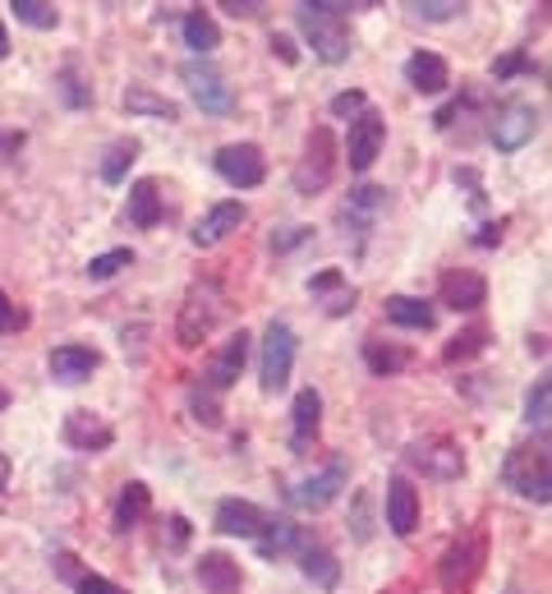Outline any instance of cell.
Listing matches in <instances>:
<instances>
[{"label": "cell", "instance_id": "cell-1", "mask_svg": "<svg viewBox=\"0 0 552 594\" xmlns=\"http://www.w3.org/2000/svg\"><path fill=\"white\" fill-rule=\"evenodd\" d=\"M346 10L350 5H331V0H304L294 18H300V33L309 37V47L318 61L341 65L350 61V28H346Z\"/></svg>", "mask_w": 552, "mask_h": 594}, {"label": "cell", "instance_id": "cell-2", "mask_svg": "<svg viewBox=\"0 0 552 594\" xmlns=\"http://www.w3.org/2000/svg\"><path fill=\"white\" fill-rule=\"evenodd\" d=\"M506 489H516L520 497H535V503H552V456L548 443L539 447H511L506 452V466H502Z\"/></svg>", "mask_w": 552, "mask_h": 594}, {"label": "cell", "instance_id": "cell-3", "mask_svg": "<svg viewBox=\"0 0 552 594\" xmlns=\"http://www.w3.org/2000/svg\"><path fill=\"white\" fill-rule=\"evenodd\" d=\"M484 558H488V540H484V530H465L456 544H451L442 553V563H438V581L447 594H461L475 585V577L484 571Z\"/></svg>", "mask_w": 552, "mask_h": 594}, {"label": "cell", "instance_id": "cell-4", "mask_svg": "<svg viewBox=\"0 0 552 594\" xmlns=\"http://www.w3.org/2000/svg\"><path fill=\"white\" fill-rule=\"evenodd\" d=\"M216 318H222V291H216L212 281L193 286L189 300H185V309H180V323H175V341H180L185 351L203 346V341L212 337V328H216Z\"/></svg>", "mask_w": 552, "mask_h": 594}, {"label": "cell", "instance_id": "cell-5", "mask_svg": "<svg viewBox=\"0 0 552 594\" xmlns=\"http://www.w3.org/2000/svg\"><path fill=\"white\" fill-rule=\"evenodd\" d=\"M331 176H337V139H331L327 125H318L309 134L300 166H294V189H300V194H323Z\"/></svg>", "mask_w": 552, "mask_h": 594}, {"label": "cell", "instance_id": "cell-6", "mask_svg": "<svg viewBox=\"0 0 552 594\" xmlns=\"http://www.w3.org/2000/svg\"><path fill=\"white\" fill-rule=\"evenodd\" d=\"M216 176H222L226 185L235 189H253V185H263L267 176V157H263V148L259 143H226V148H216Z\"/></svg>", "mask_w": 552, "mask_h": 594}, {"label": "cell", "instance_id": "cell-7", "mask_svg": "<svg viewBox=\"0 0 552 594\" xmlns=\"http://www.w3.org/2000/svg\"><path fill=\"white\" fill-rule=\"evenodd\" d=\"M294 369V332L290 323L272 318L263 332V392H281Z\"/></svg>", "mask_w": 552, "mask_h": 594}, {"label": "cell", "instance_id": "cell-8", "mask_svg": "<svg viewBox=\"0 0 552 594\" xmlns=\"http://www.w3.org/2000/svg\"><path fill=\"white\" fill-rule=\"evenodd\" d=\"M180 79L189 84V92H193V102H199L208 116H230L235 111V92H230V84L216 74L212 65H199V61H189L185 69H180Z\"/></svg>", "mask_w": 552, "mask_h": 594}, {"label": "cell", "instance_id": "cell-9", "mask_svg": "<svg viewBox=\"0 0 552 594\" xmlns=\"http://www.w3.org/2000/svg\"><path fill=\"white\" fill-rule=\"evenodd\" d=\"M539 134V106L529 102H506L498 111V121H492V148L498 152H516L525 148L529 139Z\"/></svg>", "mask_w": 552, "mask_h": 594}, {"label": "cell", "instance_id": "cell-10", "mask_svg": "<svg viewBox=\"0 0 552 594\" xmlns=\"http://www.w3.org/2000/svg\"><path fill=\"white\" fill-rule=\"evenodd\" d=\"M387 143V121L378 111H360L350 125V139H346V157H350V170H368L378 162V152Z\"/></svg>", "mask_w": 552, "mask_h": 594}, {"label": "cell", "instance_id": "cell-11", "mask_svg": "<svg viewBox=\"0 0 552 594\" xmlns=\"http://www.w3.org/2000/svg\"><path fill=\"white\" fill-rule=\"evenodd\" d=\"M341 489H346V462H331L323 475H309L304 484L286 489V497H290V507H300V511H323Z\"/></svg>", "mask_w": 552, "mask_h": 594}, {"label": "cell", "instance_id": "cell-12", "mask_svg": "<svg viewBox=\"0 0 552 594\" xmlns=\"http://www.w3.org/2000/svg\"><path fill=\"white\" fill-rule=\"evenodd\" d=\"M405 462H410L414 470L432 475V479H456V475L465 470V456H461L456 447H451L447 438H428V443H410Z\"/></svg>", "mask_w": 552, "mask_h": 594}, {"label": "cell", "instance_id": "cell-13", "mask_svg": "<svg viewBox=\"0 0 552 594\" xmlns=\"http://www.w3.org/2000/svg\"><path fill=\"white\" fill-rule=\"evenodd\" d=\"M387 526H391V534H401V540L419 526V493H414V484L405 475L387 479Z\"/></svg>", "mask_w": 552, "mask_h": 594}, {"label": "cell", "instance_id": "cell-14", "mask_svg": "<svg viewBox=\"0 0 552 594\" xmlns=\"http://www.w3.org/2000/svg\"><path fill=\"white\" fill-rule=\"evenodd\" d=\"M438 295L447 309H456V314H475L479 304L488 300V281L479 273H465V267H456V273H447L442 286H438Z\"/></svg>", "mask_w": 552, "mask_h": 594}, {"label": "cell", "instance_id": "cell-15", "mask_svg": "<svg viewBox=\"0 0 552 594\" xmlns=\"http://www.w3.org/2000/svg\"><path fill=\"white\" fill-rule=\"evenodd\" d=\"M61 433H65V443L78 447V452H102V447H111V438H115V429L106 425L102 415H92V410H70Z\"/></svg>", "mask_w": 552, "mask_h": 594}, {"label": "cell", "instance_id": "cell-16", "mask_svg": "<svg viewBox=\"0 0 552 594\" xmlns=\"http://www.w3.org/2000/svg\"><path fill=\"white\" fill-rule=\"evenodd\" d=\"M272 516L263 507L253 503H240V497H226L222 507H216V530L222 534H240V540H259V534L267 530Z\"/></svg>", "mask_w": 552, "mask_h": 594}, {"label": "cell", "instance_id": "cell-17", "mask_svg": "<svg viewBox=\"0 0 552 594\" xmlns=\"http://www.w3.org/2000/svg\"><path fill=\"white\" fill-rule=\"evenodd\" d=\"M244 359H249V337H244V332H235V337L226 341V346H222V351H216V359L208 364V374H203V382H208V388H212V392H226V388H230V382H235V378H240V374H244Z\"/></svg>", "mask_w": 552, "mask_h": 594}, {"label": "cell", "instance_id": "cell-18", "mask_svg": "<svg viewBox=\"0 0 552 594\" xmlns=\"http://www.w3.org/2000/svg\"><path fill=\"white\" fill-rule=\"evenodd\" d=\"M244 203H216L212 207V213L199 222V226H193V244H199V249H212V244H222L230 231H240V226H244Z\"/></svg>", "mask_w": 552, "mask_h": 594}, {"label": "cell", "instance_id": "cell-19", "mask_svg": "<svg viewBox=\"0 0 552 594\" xmlns=\"http://www.w3.org/2000/svg\"><path fill=\"white\" fill-rule=\"evenodd\" d=\"M97 364H102V355H97L92 346H78V341H70V346H55L51 351V378L55 382H84L97 374Z\"/></svg>", "mask_w": 552, "mask_h": 594}, {"label": "cell", "instance_id": "cell-20", "mask_svg": "<svg viewBox=\"0 0 552 594\" xmlns=\"http://www.w3.org/2000/svg\"><path fill=\"white\" fill-rule=\"evenodd\" d=\"M405 79L414 92H442L451 84V69L438 51H414L410 61H405Z\"/></svg>", "mask_w": 552, "mask_h": 594}, {"label": "cell", "instance_id": "cell-21", "mask_svg": "<svg viewBox=\"0 0 552 594\" xmlns=\"http://www.w3.org/2000/svg\"><path fill=\"white\" fill-rule=\"evenodd\" d=\"M199 581L208 594H240L244 577H240V563L226 558V553H203L199 558Z\"/></svg>", "mask_w": 552, "mask_h": 594}, {"label": "cell", "instance_id": "cell-22", "mask_svg": "<svg viewBox=\"0 0 552 594\" xmlns=\"http://www.w3.org/2000/svg\"><path fill=\"white\" fill-rule=\"evenodd\" d=\"M129 222L138 231H152L156 222H162V189L156 180H134L129 185Z\"/></svg>", "mask_w": 552, "mask_h": 594}, {"label": "cell", "instance_id": "cell-23", "mask_svg": "<svg viewBox=\"0 0 552 594\" xmlns=\"http://www.w3.org/2000/svg\"><path fill=\"white\" fill-rule=\"evenodd\" d=\"M387 318L397 323V328H414V332H428L432 323H438L432 304L414 300V295H391V300H387Z\"/></svg>", "mask_w": 552, "mask_h": 594}, {"label": "cell", "instance_id": "cell-24", "mask_svg": "<svg viewBox=\"0 0 552 594\" xmlns=\"http://www.w3.org/2000/svg\"><path fill=\"white\" fill-rule=\"evenodd\" d=\"M294 447H304L309 438H318V429H323V396L313 392V388H304L300 396H294Z\"/></svg>", "mask_w": 552, "mask_h": 594}, {"label": "cell", "instance_id": "cell-25", "mask_svg": "<svg viewBox=\"0 0 552 594\" xmlns=\"http://www.w3.org/2000/svg\"><path fill=\"white\" fill-rule=\"evenodd\" d=\"M125 111L129 116H156V121H180V106H175L171 98H156L152 88H143V84H134L129 92H125Z\"/></svg>", "mask_w": 552, "mask_h": 594}, {"label": "cell", "instance_id": "cell-26", "mask_svg": "<svg viewBox=\"0 0 552 594\" xmlns=\"http://www.w3.org/2000/svg\"><path fill=\"white\" fill-rule=\"evenodd\" d=\"M364 359H368V369L378 374V378H391V374L410 369V351L405 346H391V341H378V337L364 341Z\"/></svg>", "mask_w": 552, "mask_h": 594}, {"label": "cell", "instance_id": "cell-27", "mask_svg": "<svg viewBox=\"0 0 552 594\" xmlns=\"http://www.w3.org/2000/svg\"><path fill=\"white\" fill-rule=\"evenodd\" d=\"M300 567H304V577L318 581L323 590H331V585H337V577H341L337 558H331L323 544H304V540H300Z\"/></svg>", "mask_w": 552, "mask_h": 594}, {"label": "cell", "instance_id": "cell-28", "mask_svg": "<svg viewBox=\"0 0 552 594\" xmlns=\"http://www.w3.org/2000/svg\"><path fill=\"white\" fill-rule=\"evenodd\" d=\"M185 47H193L199 55H208V51L222 47V28H216V18H212L208 10L185 14Z\"/></svg>", "mask_w": 552, "mask_h": 594}, {"label": "cell", "instance_id": "cell-29", "mask_svg": "<svg viewBox=\"0 0 552 594\" xmlns=\"http://www.w3.org/2000/svg\"><path fill=\"white\" fill-rule=\"evenodd\" d=\"M148 507H152L148 484H125L121 503H115V530H134V526L148 516Z\"/></svg>", "mask_w": 552, "mask_h": 594}, {"label": "cell", "instance_id": "cell-30", "mask_svg": "<svg viewBox=\"0 0 552 594\" xmlns=\"http://www.w3.org/2000/svg\"><path fill=\"white\" fill-rule=\"evenodd\" d=\"M134 157H138V139H115L106 148V157H102V180L106 185H121L125 170L134 166Z\"/></svg>", "mask_w": 552, "mask_h": 594}, {"label": "cell", "instance_id": "cell-31", "mask_svg": "<svg viewBox=\"0 0 552 594\" xmlns=\"http://www.w3.org/2000/svg\"><path fill=\"white\" fill-rule=\"evenodd\" d=\"M10 10H14L18 24H28V28H37V33H47V28L61 24V10L47 5V0H10Z\"/></svg>", "mask_w": 552, "mask_h": 594}, {"label": "cell", "instance_id": "cell-32", "mask_svg": "<svg viewBox=\"0 0 552 594\" xmlns=\"http://www.w3.org/2000/svg\"><path fill=\"white\" fill-rule=\"evenodd\" d=\"M488 346V328L484 323H475V328H465V332H456L447 341V351H442V359L447 364H461V359H469V355H479Z\"/></svg>", "mask_w": 552, "mask_h": 594}, {"label": "cell", "instance_id": "cell-33", "mask_svg": "<svg viewBox=\"0 0 552 594\" xmlns=\"http://www.w3.org/2000/svg\"><path fill=\"white\" fill-rule=\"evenodd\" d=\"M286 548H300V530L290 521H267V530L259 534V553L263 558H276V553H286Z\"/></svg>", "mask_w": 552, "mask_h": 594}, {"label": "cell", "instance_id": "cell-34", "mask_svg": "<svg viewBox=\"0 0 552 594\" xmlns=\"http://www.w3.org/2000/svg\"><path fill=\"white\" fill-rule=\"evenodd\" d=\"M222 392H212L208 382H193V392H189V410H193V419L199 425H208V429H216L222 425V401H216Z\"/></svg>", "mask_w": 552, "mask_h": 594}, {"label": "cell", "instance_id": "cell-35", "mask_svg": "<svg viewBox=\"0 0 552 594\" xmlns=\"http://www.w3.org/2000/svg\"><path fill=\"white\" fill-rule=\"evenodd\" d=\"M548 410H552V382L539 378L535 388H529V396H525V419L535 429H548Z\"/></svg>", "mask_w": 552, "mask_h": 594}, {"label": "cell", "instance_id": "cell-36", "mask_svg": "<svg viewBox=\"0 0 552 594\" xmlns=\"http://www.w3.org/2000/svg\"><path fill=\"white\" fill-rule=\"evenodd\" d=\"M129 263H134L129 249H111V254H97V258L88 263V277H92V281H106V277H115V273H121V267H129Z\"/></svg>", "mask_w": 552, "mask_h": 594}, {"label": "cell", "instance_id": "cell-37", "mask_svg": "<svg viewBox=\"0 0 552 594\" xmlns=\"http://www.w3.org/2000/svg\"><path fill=\"white\" fill-rule=\"evenodd\" d=\"M410 10H414V18H428V24H442V18H456L465 5H461V0H428V5L419 0V5H410Z\"/></svg>", "mask_w": 552, "mask_h": 594}, {"label": "cell", "instance_id": "cell-38", "mask_svg": "<svg viewBox=\"0 0 552 594\" xmlns=\"http://www.w3.org/2000/svg\"><path fill=\"white\" fill-rule=\"evenodd\" d=\"M18 328H28V314L0 291V332H18Z\"/></svg>", "mask_w": 552, "mask_h": 594}, {"label": "cell", "instance_id": "cell-39", "mask_svg": "<svg viewBox=\"0 0 552 594\" xmlns=\"http://www.w3.org/2000/svg\"><path fill=\"white\" fill-rule=\"evenodd\" d=\"M61 88H65V98H70L74 106H88V102H92V88L78 84V69H74V65L61 74Z\"/></svg>", "mask_w": 552, "mask_h": 594}, {"label": "cell", "instance_id": "cell-40", "mask_svg": "<svg viewBox=\"0 0 552 594\" xmlns=\"http://www.w3.org/2000/svg\"><path fill=\"white\" fill-rule=\"evenodd\" d=\"M360 111H368L364 92H337L331 98V116H360Z\"/></svg>", "mask_w": 552, "mask_h": 594}, {"label": "cell", "instance_id": "cell-41", "mask_svg": "<svg viewBox=\"0 0 552 594\" xmlns=\"http://www.w3.org/2000/svg\"><path fill=\"white\" fill-rule=\"evenodd\" d=\"M74 590H78V594H129L125 585H115V581H106V577H78Z\"/></svg>", "mask_w": 552, "mask_h": 594}, {"label": "cell", "instance_id": "cell-42", "mask_svg": "<svg viewBox=\"0 0 552 594\" xmlns=\"http://www.w3.org/2000/svg\"><path fill=\"white\" fill-rule=\"evenodd\" d=\"M520 69H535V65H529L520 51H516V55H502V61L492 65V79H511V74H520Z\"/></svg>", "mask_w": 552, "mask_h": 594}, {"label": "cell", "instance_id": "cell-43", "mask_svg": "<svg viewBox=\"0 0 552 594\" xmlns=\"http://www.w3.org/2000/svg\"><path fill=\"white\" fill-rule=\"evenodd\" d=\"M309 240V226H286V236H272V249L281 254V249H294V244H304Z\"/></svg>", "mask_w": 552, "mask_h": 594}, {"label": "cell", "instance_id": "cell-44", "mask_svg": "<svg viewBox=\"0 0 552 594\" xmlns=\"http://www.w3.org/2000/svg\"><path fill=\"white\" fill-rule=\"evenodd\" d=\"M185 540H189V521H185V516H171V544L185 548Z\"/></svg>", "mask_w": 552, "mask_h": 594}, {"label": "cell", "instance_id": "cell-45", "mask_svg": "<svg viewBox=\"0 0 552 594\" xmlns=\"http://www.w3.org/2000/svg\"><path fill=\"white\" fill-rule=\"evenodd\" d=\"M226 10H230L235 18H240V14H244V18H249V14H259V5H253V0H226Z\"/></svg>", "mask_w": 552, "mask_h": 594}, {"label": "cell", "instance_id": "cell-46", "mask_svg": "<svg viewBox=\"0 0 552 594\" xmlns=\"http://www.w3.org/2000/svg\"><path fill=\"white\" fill-rule=\"evenodd\" d=\"M272 51H281V61H294V47H290V37H272Z\"/></svg>", "mask_w": 552, "mask_h": 594}, {"label": "cell", "instance_id": "cell-47", "mask_svg": "<svg viewBox=\"0 0 552 594\" xmlns=\"http://www.w3.org/2000/svg\"><path fill=\"white\" fill-rule=\"evenodd\" d=\"M502 240V226H484V236H479V244H498Z\"/></svg>", "mask_w": 552, "mask_h": 594}, {"label": "cell", "instance_id": "cell-48", "mask_svg": "<svg viewBox=\"0 0 552 594\" xmlns=\"http://www.w3.org/2000/svg\"><path fill=\"white\" fill-rule=\"evenodd\" d=\"M5 484H10V456L0 452V489H5Z\"/></svg>", "mask_w": 552, "mask_h": 594}, {"label": "cell", "instance_id": "cell-49", "mask_svg": "<svg viewBox=\"0 0 552 594\" xmlns=\"http://www.w3.org/2000/svg\"><path fill=\"white\" fill-rule=\"evenodd\" d=\"M5 55H10V33L0 28V61H5Z\"/></svg>", "mask_w": 552, "mask_h": 594}, {"label": "cell", "instance_id": "cell-50", "mask_svg": "<svg viewBox=\"0 0 552 594\" xmlns=\"http://www.w3.org/2000/svg\"><path fill=\"white\" fill-rule=\"evenodd\" d=\"M5 401H10V396H5V392H0V406H5Z\"/></svg>", "mask_w": 552, "mask_h": 594}]
</instances>
